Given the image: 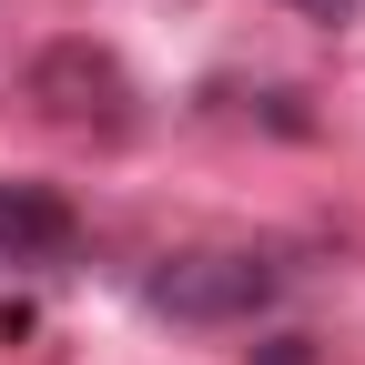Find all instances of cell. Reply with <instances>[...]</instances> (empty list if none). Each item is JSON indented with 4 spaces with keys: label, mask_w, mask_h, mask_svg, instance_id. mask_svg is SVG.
Here are the masks:
<instances>
[{
    "label": "cell",
    "mask_w": 365,
    "mask_h": 365,
    "mask_svg": "<svg viewBox=\"0 0 365 365\" xmlns=\"http://www.w3.org/2000/svg\"><path fill=\"white\" fill-rule=\"evenodd\" d=\"M274 274L264 254H173V264H153V314H173V325H244V314H264L274 304Z\"/></svg>",
    "instance_id": "2"
},
{
    "label": "cell",
    "mask_w": 365,
    "mask_h": 365,
    "mask_svg": "<svg viewBox=\"0 0 365 365\" xmlns=\"http://www.w3.org/2000/svg\"><path fill=\"white\" fill-rule=\"evenodd\" d=\"M81 244V213L51 182H0V264H61Z\"/></svg>",
    "instance_id": "3"
},
{
    "label": "cell",
    "mask_w": 365,
    "mask_h": 365,
    "mask_svg": "<svg viewBox=\"0 0 365 365\" xmlns=\"http://www.w3.org/2000/svg\"><path fill=\"white\" fill-rule=\"evenodd\" d=\"M21 91H31V112L51 132H102V143L132 132V71L102 51V41H51V51H31Z\"/></svg>",
    "instance_id": "1"
},
{
    "label": "cell",
    "mask_w": 365,
    "mask_h": 365,
    "mask_svg": "<svg viewBox=\"0 0 365 365\" xmlns=\"http://www.w3.org/2000/svg\"><path fill=\"white\" fill-rule=\"evenodd\" d=\"M254 365H314V345H304V335H274V345H264Z\"/></svg>",
    "instance_id": "4"
},
{
    "label": "cell",
    "mask_w": 365,
    "mask_h": 365,
    "mask_svg": "<svg viewBox=\"0 0 365 365\" xmlns=\"http://www.w3.org/2000/svg\"><path fill=\"white\" fill-rule=\"evenodd\" d=\"M294 11H304V21H325V31H345V21H355V0H294Z\"/></svg>",
    "instance_id": "5"
}]
</instances>
